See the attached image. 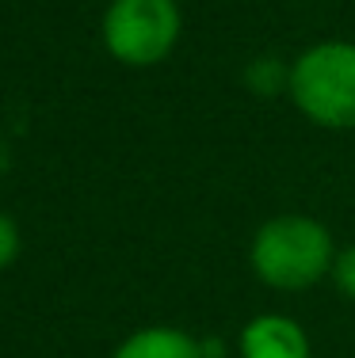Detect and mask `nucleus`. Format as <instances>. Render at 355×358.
Instances as JSON below:
<instances>
[{
	"mask_svg": "<svg viewBox=\"0 0 355 358\" xmlns=\"http://www.w3.org/2000/svg\"><path fill=\"white\" fill-rule=\"evenodd\" d=\"M336 259V241L325 221L309 214H275L252 233V275L272 289L298 294L325 282Z\"/></svg>",
	"mask_w": 355,
	"mask_h": 358,
	"instance_id": "1",
	"label": "nucleus"
},
{
	"mask_svg": "<svg viewBox=\"0 0 355 358\" xmlns=\"http://www.w3.org/2000/svg\"><path fill=\"white\" fill-rule=\"evenodd\" d=\"M286 96L321 130H355V42L321 38L286 65Z\"/></svg>",
	"mask_w": 355,
	"mask_h": 358,
	"instance_id": "2",
	"label": "nucleus"
},
{
	"mask_svg": "<svg viewBox=\"0 0 355 358\" xmlns=\"http://www.w3.org/2000/svg\"><path fill=\"white\" fill-rule=\"evenodd\" d=\"M99 31L115 62L130 69H149L176 50L183 31V12L176 0H111Z\"/></svg>",
	"mask_w": 355,
	"mask_h": 358,
	"instance_id": "3",
	"label": "nucleus"
},
{
	"mask_svg": "<svg viewBox=\"0 0 355 358\" xmlns=\"http://www.w3.org/2000/svg\"><path fill=\"white\" fill-rule=\"evenodd\" d=\"M237 355L241 358H314L309 336L294 317L283 313H260L241 328L237 336Z\"/></svg>",
	"mask_w": 355,
	"mask_h": 358,
	"instance_id": "4",
	"label": "nucleus"
},
{
	"mask_svg": "<svg viewBox=\"0 0 355 358\" xmlns=\"http://www.w3.org/2000/svg\"><path fill=\"white\" fill-rule=\"evenodd\" d=\"M111 358H207V347H202V339H195L183 328L149 324V328L130 331Z\"/></svg>",
	"mask_w": 355,
	"mask_h": 358,
	"instance_id": "5",
	"label": "nucleus"
},
{
	"mask_svg": "<svg viewBox=\"0 0 355 358\" xmlns=\"http://www.w3.org/2000/svg\"><path fill=\"white\" fill-rule=\"evenodd\" d=\"M333 286L340 289L348 301H355V244H344L336 248V259H333V271H328Z\"/></svg>",
	"mask_w": 355,
	"mask_h": 358,
	"instance_id": "6",
	"label": "nucleus"
},
{
	"mask_svg": "<svg viewBox=\"0 0 355 358\" xmlns=\"http://www.w3.org/2000/svg\"><path fill=\"white\" fill-rule=\"evenodd\" d=\"M15 255H20V225L8 214H0V271L12 267Z\"/></svg>",
	"mask_w": 355,
	"mask_h": 358,
	"instance_id": "7",
	"label": "nucleus"
}]
</instances>
